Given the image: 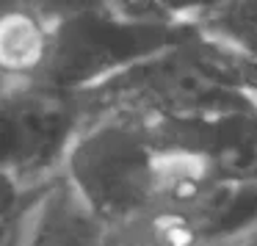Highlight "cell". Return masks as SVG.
Wrapping results in <instances>:
<instances>
[{"label":"cell","mask_w":257,"mask_h":246,"mask_svg":"<svg viewBox=\"0 0 257 246\" xmlns=\"http://www.w3.org/2000/svg\"><path fill=\"white\" fill-rule=\"evenodd\" d=\"M56 50V31H50L45 17L28 9H6L0 23V58L6 86L36 83L45 78Z\"/></svg>","instance_id":"7a4b0ae2"},{"label":"cell","mask_w":257,"mask_h":246,"mask_svg":"<svg viewBox=\"0 0 257 246\" xmlns=\"http://www.w3.org/2000/svg\"><path fill=\"white\" fill-rule=\"evenodd\" d=\"M240 246H257V240H251V243H240Z\"/></svg>","instance_id":"3957f363"},{"label":"cell","mask_w":257,"mask_h":246,"mask_svg":"<svg viewBox=\"0 0 257 246\" xmlns=\"http://www.w3.org/2000/svg\"><path fill=\"white\" fill-rule=\"evenodd\" d=\"M64 183L100 221L122 227L158 205L161 139L133 119H97L69 141Z\"/></svg>","instance_id":"6da1fadb"}]
</instances>
